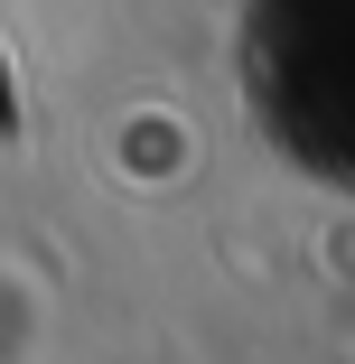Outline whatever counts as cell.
<instances>
[{
	"mask_svg": "<svg viewBox=\"0 0 355 364\" xmlns=\"http://www.w3.org/2000/svg\"><path fill=\"white\" fill-rule=\"evenodd\" d=\"M262 28V85L290 150L355 187V0H271Z\"/></svg>",
	"mask_w": 355,
	"mask_h": 364,
	"instance_id": "obj_1",
	"label": "cell"
},
{
	"mask_svg": "<svg viewBox=\"0 0 355 364\" xmlns=\"http://www.w3.org/2000/svg\"><path fill=\"white\" fill-rule=\"evenodd\" d=\"M38 346V280L0 262V364H28Z\"/></svg>",
	"mask_w": 355,
	"mask_h": 364,
	"instance_id": "obj_2",
	"label": "cell"
}]
</instances>
